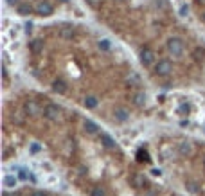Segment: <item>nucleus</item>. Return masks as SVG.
I'll use <instances>...</instances> for the list:
<instances>
[{"label": "nucleus", "instance_id": "nucleus-1", "mask_svg": "<svg viewBox=\"0 0 205 196\" xmlns=\"http://www.w3.org/2000/svg\"><path fill=\"white\" fill-rule=\"evenodd\" d=\"M167 50L173 56H182V52H184V41L180 38H171L167 41Z\"/></svg>", "mask_w": 205, "mask_h": 196}, {"label": "nucleus", "instance_id": "nucleus-2", "mask_svg": "<svg viewBox=\"0 0 205 196\" xmlns=\"http://www.w3.org/2000/svg\"><path fill=\"white\" fill-rule=\"evenodd\" d=\"M34 11H36L38 14H41V16H49V14H52L54 7H52L47 0H40V2L34 5Z\"/></svg>", "mask_w": 205, "mask_h": 196}, {"label": "nucleus", "instance_id": "nucleus-3", "mask_svg": "<svg viewBox=\"0 0 205 196\" xmlns=\"http://www.w3.org/2000/svg\"><path fill=\"white\" fill-rule=\"evenodd\" d=\"M43 115H45V119H49V121H58V119H59V108L54 106V104H47V106L43 108Z\"/></svg>", "mask_w": 205, "mask_h": 196}, {"label": "nucleus", "instance_id": "nucleus-4", "mask_svg": "<svg viewBox=\"0 0 205 196\" xmlns=\"http://www.w3.org/2000/svg\"><path fill=\"white\" fill-rule=\"evenodd\" d=\"M171 63L167 61V59H160L158 63H157V67H155V72L158 74V76H167L169 72H171Z\"/></svg>", "mask_w": 205, "mask_h": 196}, {"label": "nucleus", "instance_id": "nucleus-5", "mask_svg": "<svg viewBox=\"0 0 205 196\" xmlns=\"http://www.w3.org/2000/svg\"><path fill=\"white\" fill-rule=\"evenodd\" d=\"M140 61H142V65H151L153 61H155V52L151 50V49H142V52H140Z\"/></svg>", "mask_w": 205, "mask_h": 196}, {"label": "nucleus", "instance_id": "nucleus-6", "mask_svg": "<svg viewBox=\"0 0 205 196\" xmlns=\"http://www.w3.org/2000/svg\"><path fill=\"white\" fill-rule=\"evenodd\" d=\"M23 108H25V113H29V115H38L40 113V106L34 101H27Z\"/></svg>", "mask_w": 205, "mask_h": 196}, {"label": "nucleus", "instance_id": "nucleus-7", "mask_svg": "<svg viewBox=\"0 0 205 196\" xmlns=\"http://www.w3.org/2000/svg\"><path fill=\"white\" fill-rule=\"evenodd\" d=\"M101 144H103L104 148H108V149H113V148H115V140H113L108 133H101Z\"/></svg>", "mask_w": 205, "mask_h": 196}, {"label": "nucleus", "instance_id": "nucleus-8", "mask_svg": "<svg viewBox=\"0 0 205 196\" xmlns=\"http://www.w3.org/2000/svg\"><path fill=\"white\" fill-rule=\"evenodd\" d=\"M113 115H115V119L117 121H121V122H124L126 119H128V110L126 108H122V106H119V108H115V112H113Z\"/></svg>", "mask_w": 205, "mask_h": 196}, {"label": "nucleus", "instance_id": "nucleus-9", "mask_svg": "<svg viewBox=\"0 0 205 196\" xmlns=\"http://www.w3.org/2000/svg\"><path fill=\"white\" fill-rule=\"evenodd\" d=\"M52 90L58 92V94H65V92H67V83L61 81V79H56V81L52 83Z\"/></svg>", "mask_w": 205, "mask_h": 196}, {"label": "nucleus", "instance_id": "nucleus-10", "mask_svg": "<svg viewBox=\"0 0 205 196\" xmlns=\"http://www.w3.org/2000/svg\"><path fill=\"white\" fill-rule=\"evenodd\" d=\"M16 11H18V14L27 16V14H31V13H32V7H31L29 4H18V5H16Z\"/></svg>", "mask_w": 205, "mask_h": 196}, {"label": "nucleus", "instance_id": "nucleus-11", "mask_svg": "<svg viewBox=\"0 0 205 196\" xmlns=\"http://www.w3.org/2000/svg\"><path fill=\"white\" fill-rule=\"evenodd\" d=\"M29 49H31L34 54H38V52L43 49V41H41V40H32V41H29Z\"/></svg>", "mask_w": 205, "mask_h": 196}, {"label": "nucleus", "instance_id": "nucleus-12", "mask_svg": "<svg viewBox=\"0 0 205 196\" xmlns=\"http://www.w3.org/2000/svg\"><path fill=\"white\" fill-rule=\"evenodd\" d=\"M59 34H61V38H65V40H72V38L76 36V31L70 29V27H65V29L59 31Z\"/></svg>", "mask_w": 205, "mask_h": 196}, {"label": "nucleus", "instance_id": "nucleus-13", "mask_svg": "<svg viewBox=\"0 0 205 196\" xmlns=\"http://www.w3.org/2000/svg\"><path fill=\"white\" fill-rule=\"evenodd\" d=\"M85 130H86L88 133H97V130H99V128H97V124H95L94 121L86 119V121H85Z\"/></svg>", "mask_w": 205, "mask_h": 196}, {"label": "nucleus", "instance_id": "nucleus-14", "mask_svg": "<svg viewBox=\"0 0 205 196\" xmlns=\"http://www.w3.org/2000/svg\"><path fill=\"white\" fill-rule=\"evenodd\" d=\"M133 101H135L137 106H142V104L146 103V94H144V92H139V94L133 97Z\"/></svg>", "mask_w": 205, "mask_h": 196}, {"label": "nucleus", "instance_id": "nucleus-15", "mask_svg": "<svg viewBox=\"0 0 205 196\" xmlns=\"http://www.w3.org/2000/svg\"><path fill=\"white\" fill-rule=\"evenodd\" d=\"M85 106H86V108H95V106H97V99H95L94 95L85 97Z\"/></svg>", "mask_w": 205, "mask_h": 196}, {"label": "nucleus", "instance_id": "nucleus-16", "mask_svg": "<svg viewBox=\"0 0 205 196\" xmlns=\"http://www.w3.org/2000/svg\"><path fill=\"white\" fill-rule=\"evenodd\" d=\"M178 149H180V153H182V155H189V153L193 151V148H191V144H189V142H182Z\"/></svg>", "mask_w": 205, "mask_h": 196}, {"label": "nucleus", "instance_id": "nucleus-17", "mask_svg": "<svg viewBox=\"0 0 205 196\" xmlns=\"http://www.w3.org/2000/svg\"><path fill=\"white\" fill-rule=\"evenodd\" d=\"M4 185H5V187H14V185H16V178L11 176V175H7V176L4 178Z\"/></svg>", "mask_w": 205, "mask_h": 196}, {"label": "nucleus", "instance_id": "nucleus-18", "mask_svg": "<svg viewBox=\"0 0 205 196\" xmlns=\"http://www.w3.org/2000/svg\"><path fill=\"white\" fill-rule=\"evenodd\" d=\"M99 49L101 50H110V40H101L99 41Z\"/></svg>", "mask_w": 205, "mask_h": 196}, {"label": "nucleus", "instance_id": "nucleus-19", "mask_svg": "<svg viewBox=\"0 0 205 196\" xmlns=\"http://www.w3.org/2000/svg\"><path fill=\"white\" fill-rule=\"evenodd\" d=\"M128 83H130V85H139V76H137V74H130Z\"/></svg>", "mask_w": 205, "mask_h": 196}, {"label": "nucleus", "instance_id": "nucleus-20", "mask_svg": "<svg viewBox=\"0 0 205 196\" xmlns=\"http://www.w3.org/2000/svg\"><path fill=\"white\" fill-rule=\"evenodd\" d=\"M92 196H106V194H104V191L101 187H94L92 189Z\"/></svg>", "mask_w": 205, "mask_h": 196}, {"label": "nucleus", "instance_id": "nucleus-21", "mask_svg": "<svg viewBox=\"0 0 205 196\" xmlns=\"http://www.w3.org/2000/svg\"><path fill=\"white\" fill-rule=\"evenodd\" d=\"M18 178H20V180H27V178H29L27 171H25V169H20V173H18Z\"/></svg>", "mask_w": 205, "mask_h": 196}, {"label": "nucleus", "instance_id": "nucleus-22", "mask_svg": "<svg viewBox=\"0 0 205 196\" xmlns=\"http://www.w3.org/2000/svg\"><path fill=\"white\" fill-rule=\"evenodd\" d=\"M178 112H180V113H189V104H180Z\"/></svg>", "mask_w": 205, "mask_h": 196}, {"label": "nucleus", "instance_id": "nucleus-23", "mask_svg": "<svg viewBox=\"0 0 205 196\" xmlns=\"http://www.w3.org/2000/svg\"><path fill=\"white\" fill-rule=\"evenodd\" d=\"M139 160H149V158H148V153L140 149V151H139Z\"/></svg>", "mask_w": 205, "mask_h": 196}, {"label": "nucleus", "instance_id": "nucleus-24", "mask_svg": "<svg viewBox=\"0 0 205 196\" xmlns=\"http://www.w3.org/2000/svg\"><path fill=\"white\" fill-rule=\"evenodd\" d=\"M142 182H144V180H142L140 176H133V184H135L137 187H140V185H142Z\"/></svg>", "mask_w": 205, "mask_h": 196}, {"label": "nucleus", "instance_id": "nucleus-25", "mask_svg": "<svg viewBox=\"0 0 205 196\" xmlns=\"http://www.w3.org/2000/svg\"><path fill=\"white\" fill-rule=\"evenodd\" d=\"M194 56H196L198 59H200V58H203V50H202V49H196V50H194Z\"/></svg>", "mask_w": 205, "mask_h": 196}, {"label": "nucleus", "instance_id": "nucleus-26", "mask_svg": "<svg viewBox=\"0 0 205 196\" xmlns=\"http://www.w3.org/2000/svg\"><path fill=\"white\" fill-rule=\"evenodd\" d=\"M40 151V144H32L31 146V153H38Z\"/></svg>", "mask_w": 205, "mask_h": 196}, {"label": "nucleus", "instance_id": "nucleus-27", "mask_svg": "<svg viewBox=\"0 0 205 196\" xmlns=\"http://www.w3.org/2000/svg\"><path fill=\"white\" fill-rule=\"evenodd\" d=\"M86 2H88V4H90L92 7H97V4H99L101 0H86Z\"/></svg>", "mask_w": 205, "mask_h": 196}, {"label": "nucleus", "instance_id": "nucleus-28", "mask_svg": "<svg viewBox=\"0 0 205 196\" xmlns=\"http://www.w3.org/2000/svg\"><path fill=\"white\" fill-rule=\"evenodd\" d=\"M187 187H189V191H191V193H196V185H194V184H189Z\"/></svg>", "mask_w": 205, "mask_h": 196}, {"label": "nucleus", "instance_id": "nucleus-29", "mask_svg": "<svg viewBox=\"0 0 205 196\" xmlns=\"http://www.w3.org/2000/svg\"><path fill=\"white\" fill-rule=\"evenodd\" d=\"M31 27H32V25H31V22H29V23H27V25H25V32H27V34H29V32H31V31H32V29H31Z\"/></svg>", "mask_w": 205, "mask_h": 196}, {"label": "nucleus", "instance_id": "nucleus-30", "mask_svg": "<svg viewBox=\"0 0 205 196\" xmlns=\"http://www.w3.org/2000/svg\"><path fill=\"white\" fill-rule=\"evenodd\" d=\"M187 11H189V7H187V5H184V7H182V9H180V13H182V14H185V13H187Z\"/></svg>", "mask_w": 205, "mask_h": 196}, {"label": "nucleus", "instance_id": "nucleus-31", "mask_svg": "<svg viewBox=\"0 0 205 196\" xmlns=\"http://www.w3.org/2000/svg\"><path fill=\"white\" fill-rule=\"evenodd\" d=\"M32 196H47V194H45V193H41V191H36Z\"/></svg>", "mask_w": 205, "mask_h": 196}, {"label": "nucleus", "instance_id": "nucleus-32", "mask_svg": "<svg viewBox=\"0 0 205 196\" xmlns=\"http://www.w3.org/2000/svg\"><path fill=\"white\" fill-rule=\"evenodd\" d=\"M14 2H16V0H7V4H14Z\"/></svg>", "mask_w": 205, "mask_h": 196}, {"label": "nucleus", "instance_id": "nucleus-33", "mask_svg": "<svg viewBox=\"0 0 205 196\" xmlns=\"http://www.w3.org/2000/svg\"><path fill=\"white\" fill-rule=\"evenodd\" d=\"M4 196H16V194H9V193H4Z\"/></svg>", "mask_w": 205, "mask_h": 196}, {"label": "nucleus", "instance_id": "nucleus-34", "mask_svg": "<svg viewBox=\"0 0 205 196\" xmlns=\"http://www.w3.org/2000/svg\"><path fill=\"white\" fill-rule=\"evenodd\" d=\"M61 2H68V0H61Z\"/></svg>", "mask_w": 205, "mask_h": 196}, {"label": "nucleus", "instance_id": "nucleus-35", "mask_svg": "<svg viewBox=\"0 0 205 196\" xmlns=\"http://www.w3.org/2000/svg\"><path fill=\"white\" fill-rule=\"evenodd\" d=\"M203 20H205V14H203Z\"/></svg>", "mask_w": 205, "mask_h": 196}, {"label": "nucleus", "instance_id": "nucleus-36", "mask_svg": "<svg viewBox=\"0 0 205 196\" xmlns=\"http://www.w3.org/2000/svg\"><path fill=\"white\" fill-rule=\"evenodd\" d=\"M203 164H205V158H203Z\"/></svg>", "mask_w": 205, "mask_h": 196}]
</instances>
